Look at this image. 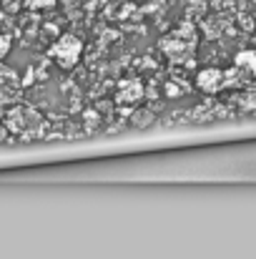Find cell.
<instances>
[{
    "mask_svg": "<svg viewBox=\"0 0 256 259\" xmlns=\"http://www.w3.org/2000/svg\"><path fill=\"white\" fill-rule=\"evenodd\" d=\"M78 53H81V40L73 38V35H63L61 43H56V48H53V56H56L58 63H63L66 68H71V66L76 63Z\"/></svg>",
    "mask_w": 256,
    "mask_h": 259,
    "instance_id": "1",
    "label": "cell"
},
{
    "mask_svg": "<svg viewBox=\"0 0 256 259\" xmlns=\"http://www.w3.org/2000/svg\"><path fill=\"white\" fill-rule=\"evenodd\" d=\"M141 93H143V88H141V83H136V81L121 83V88H118V101L121 103H136L141 98Z\"/></svg>",
    "mask_w": 256,
    "mask_h": 259,
    "instance_id": "4",
    "label": "cell"
},
{
    "mask_svg": "<svg viewBox=\"0 0 256 259\" xmlns=\"http://www.w3.org/2000/svg\"><path fill=\"white\" fill-rule=\"evenodd\" d=\"M196 83L206 93H216V91H221L226 86V73H221L219 68H206L196 76Z\"/></svg>",
    "mask_w": 256,
    "mask_h": 259,
    "instance_id": "2",
    "label": "cell"
},
{
    "mask_svg": "<svg viewBox=\"0 0 256 259\" xmlns=\"http://www.w3.org/2000/svg\"><path fill=\"white\" fill-rule=\"evenodd\" d=\"M8 48H10V40H8V35H0V56H5V53H8Z\"/></svg>",
    "mask_w": 256,
    "mask_h": 259,
    "instance_id": "6",
    "label": "cell"
},
{
    "mask_svg": "<svg viewBox=\"0 0 256 259\" xmlns=\"http://www.w3.org/2000/svg\"><path fill=\"white\" fill-rule=\"evenodd\" d=\"M234 63H236V71H241V76H256V53L254 51H241Z\"/></svg>",
    "mask_w": 256,
    "mask_h": 259,
    "instance_id": "3",
    "label": "cell"
},
{
    "mask_svg": "<svg viewBox=\"0 0 256 259\" xmlns=\"http://www.w3.org/2000/svg\"><path fill=\"white\" fill-rule=\"evenodd\" d=\"M25 5L28 8H50V5H56V0H25Z\"/></svg>",
    "mask_w": 256,
    "mask_h": 259,
    "instance_id": "5",
    "label": "cell"
}]
</instances>
